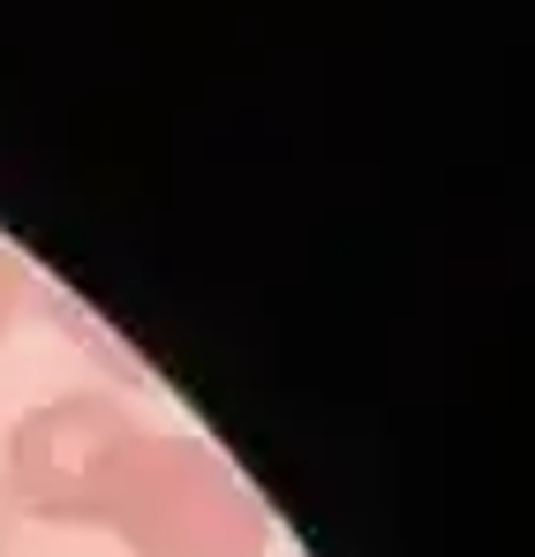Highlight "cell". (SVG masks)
<instances>
[{"label": "cell", "mask_w": 535, "mask_h": 557, "mask_svg": "<svg viewBox=\"0 0 535 557\" xmlns=\"http://www.w3.org/2000/svg\"><path fill=\"white\" fill-rule=\"evenodd\" d=\"M98 528L121 535L129 557H265L271 520L257 490L242 482V467L211 453L204 437L174 430H136V445L121 453Z\"/></svg>", "instance_id": "cell-1"}, {"label": "cell", "mask_w": 535, "mask_h": 557, "mask_svg": "<svg viewBox=\"0 0 535 557\" xmlns=\"http://www.w3.org/2000/svg\"><path fill=\"white\" fill-rule=\"evenodd\" d=\"M136 414L98 392L76 384L61 399H38L15 414L8 445H0V490L15 512L31 520H53V528H98V505H106V482L121 453L136 445Z\"/></svg>", "instance_id": "cell-2"}, {"label": "cell", "mask_w": 535, "mask_h": 557, "mask_svg": "<svg viewBox=\"0 0 535 557\" xmlns=\"http://www.w3.org/2000/svg\"><path fill=\"white\" fill-rule=\"evenodd\" d=\"M23 301H31V272H23V257L0 242V339L15 332V317H23Z\"/></svg>", "instance_id": "cell-3"}, {"label": "cell", "mask_w": 535, "mask_h": 557, "mask_svg": "<svg viewBox=\"0 0 535 557\" xmlns=\"http://www.w3.org/2000/svg\"><path fill=\"white\" fill-rule=\"evenodd\" d=\"M8 535H15V505H8V490H0V557H8Z\"/></svg>", "instance_id": "cell-4"}]
</instances>
